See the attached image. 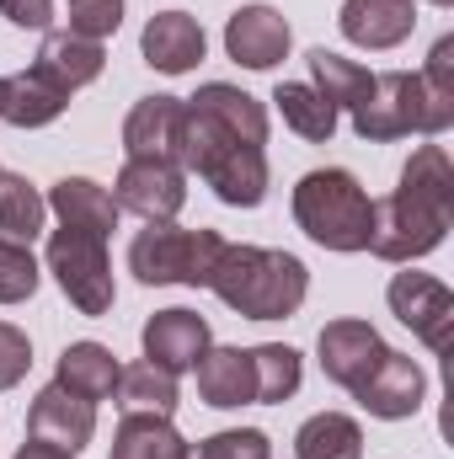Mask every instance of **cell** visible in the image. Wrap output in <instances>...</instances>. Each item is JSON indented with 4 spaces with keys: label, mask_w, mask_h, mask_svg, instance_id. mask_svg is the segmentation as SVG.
Masks as SVG:
<instances>
[{
    "label": "cell",
    "mask_w": 454,
    "mask_h": 459,
    "mask_svg": "<svg viewBox=\"0 0 454 459\" xmlns=\"http://www.w3.org/2000/svg\"><path fill=\"white\" fill-rule=\"evenodd\" d=\"M454 225V160L444 144L412 150L401 166V187L390 198H374L369 251L380 262H417L444 246Z\"/></svg>",
    "instance_id": "1"
},
{
    "label": "cell",
    "mask_w": 454,
    "mask_h": 459,
    "mask_svg": "<svg viewBox=\"0 0 454 459\" xmlns=\"http://www.w3.org/2000/svg\"><path fill=\"white\" fill-rule=\"evenodd\" d=\"M209 289L220 294V305H230L246 321H289L310 294V273L294 251L225 240V251L209 273Z\"/></svg>",
    "instance_id": "2"
},
{
    "label": "cell",
    "mask_w": 454,
    "mask_h": 459,
    "mask_svg": "<svg viewBox=\"0 0 454 459\" xmlns=\"http://www.w3.org/2000/svg\"><path fill=\"white\" fill-rule=\"evenodd\" d=\"M294 225L305 230L316 246H327V251H369L374 198L342 166L305 171L294 182Z\"/></svg>",
    "instance_id": "3"
},
{
    "label": "cell",
    "mask_w": 454,
    "mask_h": 459,
    "mask_svg": "<svg viewBox=\"0 0 454 459\" xmlns=\"http://www.w3.org/2000/svg\"><path fill=\"white\" fill-rule=\"evenodd\" d=\"M454 123V97H439L423 86L412 70H385L374 75L369 97L353 108V134L369 144H390L406 134H444Z\"/></svg>",
    "instance_id": "4"
},
{
    "label": "cell",
    "mask_w": 454,
    "mask_h": 459,
    "mask_svg": "<svg viewBox=\"0 0 454 459\" xmlns=\"http://www.w3.org/2000/svg\"><path fill=\"white\" fill-rule=\"evenodd\" d=\"M182 166L198 171L214 187V198L230 204V209H257L267 198V182H273L267 150L235 144V139H225L220 128H209L204 117H193V113L182 123Z\"/></svg>",
    "instance_id": "5"
},
{
    "label": "cell",
    "mask_w": 454,
    "mask_h": 459,
    "mask_svg": "<svg viewBox=\"0 0 454 459\" xmlns=\"http://www.w3.org/2000/svg\"><path fill=\"white\" fill-rule=\"evenodd\" d=\"M225 251L220 230H182V225H144L128 240V273L150 289L161 283H188L209 289V273Z\"/></svg>",
    "instance_id": "6"
},
{
    "label": "cell",
    "mask_w": 454,
    "mask_h": 459,
    "mask_svg": "<svg viewBox=\"0 0 454 459\" xmlns=\"http://www.w3.org/2000/svg\"><path fill=\"white\" fill-rule=\"evenodd\" d=\"M48 273H54V283L65 289V299L81 316H108L113 310L118 283H113V256H108L102 235L59 225L48 235Z\"/></svg>",
    "instance_id": "7"
},
{
    "label": "cell",
    "mask_w": 454,
    "mask_h": 459,
    "mask_svg": "<svg viewBox=\"0 0 454 459\" xmlns=\"http://www.w3.org/2000/svg\"><path fill=\"white\" fill-rule=\"evenodd\" d=\"M390 316L401 326H412V337L433 352H450V332H454V294L450 283H439L433 273H396L390 289Z\"/></svg>",
    "instance_id": "8"
},
{
    "label": "cell",
    "mask_w": 454,
    "mask_h": 459,
    "mask_svg": "<svg viewBox=\"0 0 454 459\" xmlns=\"http://www.w3.org/2000/svg\"><path fill=\"white\" fill-rule=\"evenodd\" d=\"M113 198L123 214H139L144 225H171L188 204V177L182 166H166V160H123Z\"/></svg>",
    "instance_id": "9"
},
{
    "label": "cell",
    "mask_w": 454,
    "mask_h": 459,
    "mask_svg": "<svg viewBox=\"0 0 454 459\" xmlns=\"http://www.w3.org/2000/svg\"><path fill=\"white\" fill-rule=\"evenodd\" d=\"M92 433H97V401H86V395H75L65 385H43L32 395V406H27V438H38V444H48V449L75 459L92 444Z\"/></svg>",
    "instance_id": "10"
},
{
    "label": "cell",
    "mask_w": 454,
    "mask_h": 459,
    "mask_svg": "<svg viewBox=\"0 0 454 459\" xmlns=\"http://www.w3.org/2000/svg\"><path fill=\"white\" fill-rule=\"evenodd\" d=\"M182 123H188V102L182 97H139L128 117H123V150L128 160H166L182 166Z\"/></svg>",
    "instance_id": "11"
},
{
    "label": "cell",
    "mask_w": 454,
    "mask_h": 459,
    "mask_svg": "<svg viewBox=\"0 0 454 459\" xmlns=\"http://www.w3.org/2000/svg\"><path fill=\"white\" fill-rule=\"evenodd\" d=\"M358 406L380 422H401V417H417L423 411V395H428V374L417 368V358L385 347V358L374 363V374L353 390Z\"/></svg>",
    "instance_id": "12"
},
{
    "label": "cell",
    "mask_w": 454,
    "mask_h": 459,
    "mask_svg": "<svg viewBox=\"0 0 454 459\" xmlns=\"http://www.w3.org/2000/svg\"><path fill=\"white\" fill-rule=\"evenodd\" d=\"M139 342H144V358L161 363L166 374H188V368H198V358L214 347V332H209V321H204L198 310L171 305V310H155V316L144 321Z\"/></svg>",
    "instance_id": "13"
},
{
    "label": "cell",
    "mask_w": 454,
    "mask_h": 459,
    "mask_svg": "<svg viewBox=\"0 0 454 459\" xmlns=\"http://www.w3.org/2000/svg\"><path fill=\"white\" fill-rule=\"evenodd\" d=\"M321 374L342 385V390H358L369 374H374V363L385 358V337L369 326V321H327L321 326Z\"/></svg>",
    "instance_id": "14"
},
{
    "label": "cell",
    "mask_w": 454,
    "mask_h": 459,
    "mask_svg": "<svg viewBox=\"0 0 454 459\" xmlns=\"http://www.w3.org/2000/svg\"><path fill=\"white\" fill-rule=\"evenodd\" d=\"M188 113L204 117L209 128H220L235 144H257V150L267 144V108L240 86H225V81L198 86V97H188Z\"/></svg>",
    "instance_id": "15"
},
{
    "label": "cell",
    "mask_w": 454,
    "mask_h": 459,
    "mask_svg": "<svg viewBox=\"0 0 454 459\" xmlns=\"http://www.w3.org/2000/svg\"><path fill=\"white\" fill-rule=\"evenodd\" d=\"M204 48H209V38H204V27H198L188 11H155V16L144 22V32H139V54H144V65H155L161 75H188V70H198V65H204Z\"/></svg>",
    "instance_id": "16"
},
{
    "label": "cell",
    "mask_w": 454,
    "mask_h": 459,
    "mask_svg": "<svg viewBox=\"0 0 454 459\" xmlns=\"http://www.w3.org/2000/svg\"><path fill=\"white\" fill-rule=\"evenodd\" d=\"M289 43H294V32L273 5H240L225 22V54L246 70H273L289 54Z\"/></svg>",
    "instance_id": "17"
},
{
    "label": "cell",
    "mask_w": 454,
    "mask_h": 459,
    "mask_svg": "<svg viewBox=\"0 0 454 459\" xmlns=\"http://www.w3.org/2000/svg\"><path fill=\"white\" fill-rule=\"evenodd\" d=\"M337 27L347 43L358 48H396L412 38L417 27V5L412 0H342Z\"/></svg>",
    "instance_id": "18"
},
{
    "label": "cell",
    "mask_w": 454,
    "mask_h": 459,
    "mask_svg": "<svg viewBox=\"0 0 454 459\" xmlns=\"http://www.w3.org/2000/svg\"><path fill=\"white\" fill-rule=\"evenodd\" d=\"M32 70H43L48 81H59V86L75 97L81 86H92V81L108 70V48L92 43V38H81V32H70V27H65V32H43Z\"/></svg>",
    "instance_id": "19"
},
{
    "label": "cell",
    "mask_w": 454,
    "mask_h": 459,
    "mask_svg": "<svg viewBox=\"0 0 454 459\" xmlns=\"http://www.w3.org/2000/svg\"><path fill=\"white\" fill-rule=\"evenodd\" d=\"M48 209L59 214V225L70 230H86V235H113L118 230V198L102 187V182H92V177H59L54 187H48Z\"/></svg>",
    "instance_id": "20"
},
{
    "label": "cell",
    "mask_w": 454,
    "mask_h": 459,
    "mask_svg": "<svg viewBox=\"0 0 454 459\" xmlns=\"http://www.w3.org/2000/svg\"><path fill=\"white\" fill-rule=\"evenodd\" d=\"M198 395L204 406H257V379H251V352L246 347H209L198 358Z\"/></svg>",
    "instance_id": "21"
},
{
    "label": "cell",
    "mask_w": 454,
    "mask_h": 459,
    "mask_svg": "<svg viewBox=\"0 0 454 459\" xmlns=\"http://www.w3.org/2000/svg\"><path fill=\"white\" fill-rule=\"evenodd\" d=\"M118 411L123 417H171L177 411V374H166L161 363L139 358L128 368H118V390H113Z\"/></svg>",
    "instance_id": "22"
},
{
    "label": "cell",
    "mask_w": 454,
    "mask_h": 459,
    "mask_svg": "<svg viewBox=\"0 0 454 459\" xmlns=\"http://www.w3.org/2000/svg\"><path fill=\"white\" fill-rule=\"evenodd\" d=\"M70 108V91L59 81H48L43 70H22L5 81V123L11 128H48L54 117Z\"/></svg>",
    "instance_id": "23"
},
{
    "label": "cell",
    "mask_w": 454,
    "mask_h": 459,
    "mask_svg": "<svg viewBox=\"0 0 454 459\" xmlns=\"http://www.w3.org/2000/svg\"><path fill=\"white\" fill-rule=\"evenodd\" d=\"M118 363L113 347L102 342H70L59 352V368H54V385H65V390H75V395H86V401H113L118 390Z\"/></svg>",
    "instance_id": "24"
},
{
    "label": "cell",
    "mask_w": 454,
    "mask_h": 459,
    "mask_svg": "<svg viewBox=\"0 0 454 459\" xmlns=\"http://www.w3.org/2000/svg\"><path fill=\"white\" fill-rule=\"evenodd\" d=\"M273 108L284 113V123H289L300 139H310V144H327V139L337 134V108H332L310 81H278V86H273Z\"/></svg>",
    "instance_id": "25"
},
{
    "label": "cell",
    "mask_w": 454,
    "mask_h": 459,
    "mask_svg": "<svg viewBox=\"0 0 454 459\" xmlns=\"http://www.w3.org/2000/svg\"><path fill=\"white\" fill-rule=\"evenodd\" d=\"M294 459H363V428L347 411H316L294 433Z\"/></svg>",
    "instance_id": "26"
},
{
    "label": "cell",
    "mask_w": 454,
    "mask_h": 459,
    "mask_svg": "<svg viewBox=\"0 0 454 459\" xmlns=\"http://www.w3.org/2000/svg\"><path fill=\"white\" fill-rule=\"evenodd\" d=\"M193 444L171 428V417H123L113 433V459H188Z\"/></svg>",
    "instance_id": "27"
},
{
    "label": "cell",
    "mask_w": 454,
    "mask_h": 459,
    "mask_svg": "<svg viewBox=\"0 0 454 459\" xmlns=\"http://www.w3.org/2000/svg\"><path fill=\"white\" fill-rule=\"evenodd\" d=\"M43 220H48V198L16 177V171H0V240H22L32 246L43 235Z\"/></svg>",
    "instance_id": "28"
},
{
    "label": "cell",
    "mask_w": 454,
    "mask_h": 459,
    "mask_svg": "<svg viewBox=\"0 0 454 459\" xmlns=\"http://www.w3.org/2000/svg\"><path fill=\"white\" fill-rule=\"evenodd\" d=\"M310 86H316L337 113H353V108L369 97L374 75H369L358 59H342V54H332V48H310Z\"/></svg>",
    "instance_id": "29"
},
{
    "label": "cell",
    "mask_w": 454,
    "mask_h": 459,
    "mask_svg": "<svg viewBox=\"0 0 454 459\" xmlns=\"http://www.w3.org/2000/svg\"><path fill=\"white\" fill-rule=\"evenodd\" d=\"M251 352V379H257V406H284L294 390H300V379H305V368H300V352L284 342H262V347H246Z\"/></svg>",
    "instance_id": "30"
},
{
    "label": "cell",
    "mask_w": 454,
    "mask_h": 459,
    "mask_svg": "<svg viewBox=\"0 0 454 459\" xmlns=\"http://www.w3.org/2000/svg\"><path fill=\"white\" fill-rule=\"evenodd\" d=\"M38 294V256L22 240H0V305H22Z\"/></svg>",
    "instance_id": "31"
},
{
    "label": "cell",
    "mask_w": 454,
    "mask_h": 459,
    "mask_svg": "<svg viewBox=\"0 0 454 459\" xmlns=\"http://www.w3.org/2000/svg\"><path fill=\"white\" fill-rule=\"evenodd\" d=\"M188 459H273V438L262 428H225V433H209Z\"/></svg>",
    "instance_id": "32"
},
{
    "label": "cell",
    "mask_w": 454,
    "mask_h": 459,
    "mask_svg": "<svg viewBox=\"0 0 454 459\" xmlns=\"http://www.w3.org/2000/svg\"><path fill=\"white\" fill-rule=\"evenodd\" d=\"M65 16H70V32L102 43L123 27V0H65Z\"/></svg>",
    "instance_id": "33"
},
{
    "label": "cell",
    "mask_w": 454,
    "mask_h": 459,
    "mask_svg": "<svg viewBox=\"0 0 454 459\" xmlns=\"http://www.w3.org/2000/svg\"><path fill=\"white\" fill-rule=\"evenodd\" d=\"M27 368H32V342H27V332L11 326V321H0V390H16V385L27 379Z\"/></svg>",
    "instance_id": "34"
},
{
    "label": "cell",
    "mask_w": 454,
    "mask_h": 459,
    "mask_svg": "<svg viewBox=\"0 0 454 459\" xmlns=\"http://www.w3.org/2000/svg\"><path fill=\"white\" fill-rule=\"evenodd\" d=\"M423 86L439 91V97H454V38L444 32L428 54V70H423Z\"/></svg>",
    "instance_id": "35"
},
{
    "label": "cell",
    "mask_w": 454,
    "mask_h": 459,
    "mask_svg": "<svg viewBox=\"0 0 454 459\" xmlns=\"http://www.w3.org/2000/svg\"><path fill=\"white\" fill-rule=\"evenodd\" d=\"M0 11H5V22H16L27 32H43L54 22V0H0Z\"/></svg>",
    "instance_id": "36"
},
{
    "label": "cell",
    "mask_w": 454,
    "mask_h": 459,
    "mask_svg": "<svg viewBox=\"0 0 454 459\" xmlns=\"http://www.w3.org/2000/svg\"><path fill=\"white\" fill-rule=\"evenodd\" d=\"M16 459H70V455H59V449H48V444H38V438H27V444L16 449Z\"/></svg>",
    "instance_id": "37"
},
{
    "label": "cell",
    "mask_w": 454,
    "mask_h": 459,
    "mask_svg": "<svg viewBox=\"0 0 454 459\" xmlns=\"http://www.w3.org/2000/svg\"><path fill=\"white\" fill-rule=\"evenodd\" d=\"M0 113H5V81H0Z\"/></svg>",
    "instance_id": "38"
},
{
    "label": "cell",
    "mask_w": 454,
    "mask_h": 459,
    "mask_svg": "<svg viewBox=\"0 0 454 459\" xmlns=\"http://www.w3.org/2000/svg\"><path fill=\"white\" fill-rule=\"evenodd\" d=\"M428 5H454V0H428Z\"/></svg>",
    "instance_id": "39"
}]
</instances>
